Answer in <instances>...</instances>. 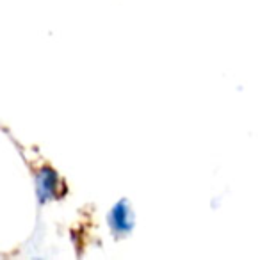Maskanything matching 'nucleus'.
Masks as SVG:
<instances>
[{"mask_svg":"<svg viewBox=\"0 0 260 260\" xmlns=\"http://www.w3.org/2000/svg\"><path fill=\"white\" fill-rule=\"evenodd\" d=\"M57 173L50 168H43L40 170V173L36 175V194L40 203H47L48 200H52L57 191Z\"/></svg>","mask_w":260,"mask_h":260,"instance_id":"f03ea898","label":"nucleus"},{"mask_svg":"<svg viewBox=\"0 0 260 260\" xmlns=\"http://www.w3.org/2000/svg\"><path fill=\"white\" fill-rule=\"evenodd\" d=\"M136 217L134 210L130 207L126 200H119L109 212V226H111L112 234L116 235H128L134 230Z\"/></svg>","mask_w":260,"mask_h":260,"instance_id":"f257e3e1","label":"nucleus"}]
</instances>
